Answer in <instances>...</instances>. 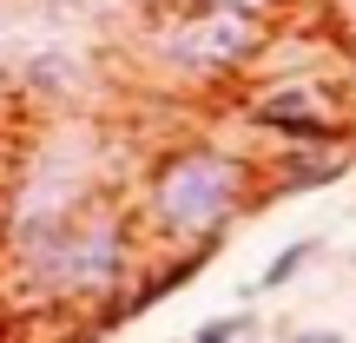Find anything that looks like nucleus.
<instances>
[{
  "mask_svg": "<svg viewBox=\"0 0 356 343\" xmlns=\"http://www.w3.org/2000/svg\"><path fill=\"white\" fill-rule=\"evenodd\" d=\"M317 251H323V238H291L264 271H257V284H244L238 297H244V304H257V297H270V291H284V284H297V278H304V264H310Z\"/></svg>",
  "mask_w": 356,
  "mask_h": 343,
  "instance_id": "obj_7",
  "label": "nucleus"
},
{
  "mask_svg": "<svg viewBox=\"0 0 356 343\" xmlns=\"http://www.w3.org/2000/svg\"><path fill=\"white\" fill-rule=\"evenodd\" d=\"M264 205V159L238 139H172L132 178V212L152 251H218L238 218Z\"/></svg>",
  "mask_w": 356,
  "mask_h": 343,
  "instance_id": "obj_2",
  "label": "nucleus"
},
{
  "mask_svg": "<svg viewBox=\"0 0 356 343\" xmlns=\"http://www.w3.org/2000/svg\"><path fill=\"white\" fill-rule=\"evenodd\" d=\"M211 7H251V13H284L291 0H211Z\"/></svg>",
  "mask_w": 356,
  "mask_h": 343,
  "instance_id": "obj_10",
  "label": "nucleus"
},
{
  "mask_svg": "<svg viewBox=\"0 0 356 343\" xmlns=\"http://www.w3.org/2000/svg\"><path fill=\"white\" fill-rule=\"evenodd\" d=\"M356 172V139L330 145H270L264 152V198H304Z\"/></svg>",
  "mask_w": 356,
  "mask_h": 343,
  "instance_id": "obj_5",
  "label": "nucleus"
},
{
  "mask_svg": "<svg viewBox=\"0 0 356 343\" xmlns=\"http://www.w3.org/2000/svg\"><path fill=\"white\" fill-rule=\"evenodd\" d=\"M270 47H277V13L211 7V0H191V13H178L165 33H152L159 66L191 73V79H238V73H251Z\"/></svg>",
  "mask_w": 356,
  "mask_h": 343,
  "instance_id": "obj_3",
  "label": "nucleus"
},
{
  "mask_svg": "<svg viewBox=\"0 0 356 343\" xmlns=\"http://www.w3.org/2000/svg\"><path fill=\"white\" fill-rule=\"evenodd\" d=\"M251 330H257V310L238 304V310H225V317H204L198 330H191V343H244Z\"/></svg>",
  "mask_w": 356,
  "mask_h": 343,
  "instance_id": "obj_8",
  "label": "nucleus"
},
{
  "mask_svg": "<svg viewBox=\"0 0 356 343\" xmlns=\"http://www.w3.org/2000/svg\"><path fill=\"white\" fill-rule=\"evenodd\" d=\"M0 343H13V324H7V310H0Z\"/></svg>",
  "mask_w": 356,
  "mask_h": 343,
  "instance_id": "obj_12",
  "label": "nucleus"
},
{
  "mask_svg": "<svg viewBox=\"0 0 356 343\" xmlns=\"http://www.w3.org/2000/svg\"><path fill=\"white\" fill-rule=\"evenodd\" d=\"M79 79H86V66L73 53H33L20 66V93H40V99H73Z\"/></svg>",
  "mask_w": 356,
  "mask_h": 343,
  "instance_id": "obj_6",
  "label": "nucleus"
},
{
  "mask_svg": "<svg viewBox=\"0 0 356 343\" xmlns=\"http://www.w3.org/2000/svg\"><path fill=\"white\" fill-rule=\"evenodd\" d=\"M323 20H330V33L356 47V0H323Z\"/></svg>",
  "mask_w": 356,
  "mask_h": 343,
  "instance_id": "obj_9",
  "label": "nucleus"
},
{
  "mask_svg": "<svg viewBox=\"0 0 356 343\" xmlns=\"http://www.w3.org/2000/svg\"><path fill=\"white\" fill-rule=\"evenodd\" d=\"M244 126L270 145H330V139H356V113L337 106L330 86L317 79H270L251 106H244Z\"/></svg>",
  "mask_w": 356,
  "mask_h": 343,
  "instance_id": "obj_4",
  "label": "nucleus"
},
{
  "mask_svg": "<svg viewBox=\"0 0 356 343\" xmlns=\"http://www.w3.org/2000/svg\"><path fill=\"white\" fill-rule=\"evenodd\" d=\"M291 343H350V337H343V330H297Z\"/></svg>",
  "mask_w": 356,
  "mask_h": 343,
  "instance_id": "obj_11",
  "label": "nucleus"
},
{
  "mask_svg": "<svg viewBox=\"0 0 356 343\" xmlns=\"http://www.w3.org/2000/svg\"><path fill=\"white\" fill-rule=\"evenodd\" d=\"M152 257L159 251L145 244L132 198L113 185L99 198H86L79 212L53 218V225L13 231L7 251H0V310H7L13 330L40 317L92 330V317L119 291H132Z\"/></svg>",
  "mask_w": 356,
  "mask_h": 343,
  "instance_id": "obj_1",
  "label": "nucleus"
}]
</instances>
